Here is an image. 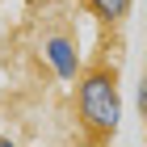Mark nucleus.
Returning <instances> with one entry per match:
<instances>
[{
  "instance_id": "obj_2",
  "label": "nucleus",
  "mask_w": 147,
  "mask_h": 147,
  "mask_svg": "<svg viewBox=\"0 0 147 147\" xmlns=\"http://www.w3.org/2000/svg\"><path fill=\"white\" fill-rule=\"evenodd\" d=\"M38 55H42L46 67L55 71V80H63V84H71V80L80 76V42H76V34H67V30L42 34Z\"/></svg>"
},
{
  "instance_id": "obj_3",
  "label": "nucleus",
  "mask_w": 147,
  "mask_h": 147,
  "mask_svg": "<svg viewBox=\"0 0 147 147\" xmlns=\"http://www.w3.org/2000/svg\"><path fill=\"white\" fill-rule=\"evenodd\" d=\"M84 9L101 25H122L130 17V9H135V0H84Z\"/></svg>"
},
{
  "instance_id": "obj_4",
  "label": "nucleus",
  "mask_w": 147,
  "mask_h": 147,
  "mask_svg": "<svg viewBox=\"0 0 147 147\" xmlns=\"http://www.w3.org/2000/svg\"><path fill=\"white\" fill-rule=\"evenodd\" d=\"M135 101H139V118L147 126V71H143V80H139V88H135Z\"/></svg>"
},
{
  "instance_id": "obj_1",
  "label": "nucleus",
  "mask_w": 147,
  "mask_h": 147,
  "mask_svg": "<svg viewBox=\"0 0 147 147\" xmlns=\"http://www.w3.org/2000/svg\"><path fill=\"white\" fill-rule=\"evenodd\" d=\"M76 118L88 139H113L122 126V88L113 67H92L76 76Z\"/></svg>"
}]
</instances>
